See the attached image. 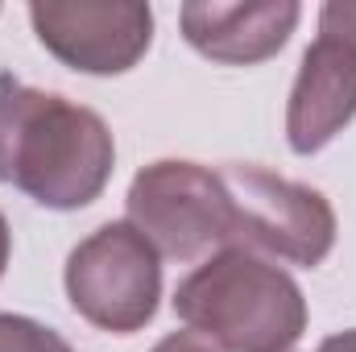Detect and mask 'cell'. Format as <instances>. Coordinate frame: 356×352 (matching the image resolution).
Wrapping results in <instances>:
<instances>
[{
	"label": "cell",
	"instance_id": "6da1fadb",
	"mask_svg": "<svg viewBox=\"0 0 356 352\" xmlns=\"http://www.w3.org/2000/svg\"><path fill=\"white\" fill-rule=\"evenodd\" d=\"M116 170V141L99 112L0 75V182L50 211L95 203Z\"/></svg>",
	"mask_w": 356,
	"mask_h": 352
},
{
	"label": "cell",
	"instance_id": "7a4b0ae2",
	"mask_svg": "<svg viewBox=\"0 0 356 352\" xmlns=\"http://www.w3.org/2000/svg\"><path fill=\"white\" fill-rule=\"evenodd\" d=\"M175 315L220 352H290L307 332L302 286L241 245H224L178 282Z\"/></svg>",
	"mask_w": 356,
	"mask_h": 352
},
{
	"label": "cell",
	"instance_id": "3957f363",
	"mask_svg": "<svg viewBox=\"0 0 356 352\" xmlns=\"http://www.w3.org/2000/svg\"><path fill=\"white\" fill-rule=\"evenodd\" d=\"M129 224L158 249V257L195 262L207 249L236 241L232 195L220 170L162 158L141 166L124 195Z\"/></svg>",
	"mask_w": 356,
	"mask_h": 352
},
{
	"label": "cell",
	"instance_id": "277c9868",
	"mask_svg": "<svg viewBox=\"0 0 356 352\" xmlns=\"http://www.w3.org/2000/svg\"><path fill=\"white\" fill-rule=\"evenodd\" d=\"M63 286L91 328L133 336L158 315L162 257L129 220H112L71 249Z\"/></svg>",
	"mask_w": 356,
	"mask_h": 352
},
{
	"label": "cell",
	"instance_id": "5b68a950",
	"mask_svg": "<svg viewBox=\"0 0 356 352\" xmlns=\"http://www.w3.org/2000/svg\"><path fill=\"white\" fill-rule=\"evenodd\" d=\"M220 175L236 216L232 245L302 269H315L336 249V207L323 191L273 175L266 166H224Z\"/></svg>",
	"mask_w": 356,
	"mask_h": 352
},
{
	"label": "cell",
	"instance_id": "8992f818",
	"mask_svg": "<svg viewBox=\"0 0 356 352\" xmlns=\"http://www.w3.org/2000/svg\"><path fill=\"white\" fill-rule=\"evenodd\" d=\"M38 42L71 71L124 75L154 42V8L137 0H33Z\"/></svg>",
	"mask_w": 356,
	"mask_h": 352
},
{
	"label": "cell",
	"instance_id": "52a82bcc",
	"mask_svg": "<svg viewBox=\"0 0 356 352\" xmlns=\"http://www.w3.org/2000/svg\"><path fill=\"white\" fill-rule=\"evenodd\" d=\"M356 116V50L344 38L319 33L298 63L286 99V145L298 158L332 145Z\"/></svg>",
	"mask_w": 356,
	"mask_h": 352
},
{
	"label": "cell",
	"instance_id": "ba28073f",
	"mask_svg": "<svg viewBox=\"0 0 356 352\" xmlns=\"http://www.w3.org/2000/svg\"><path fill=\"white\" fill-rule=\"evenodd\" d=\"M302 8L294 0H191L178 8L182 38L211 63L253 67L273 58L298 29Z\"/></svg>",
	"mask_w": 356,
	"mask_h": 352
},
{
	"label": "cell",
	"instance_id": "9c48e42d",
	"mask_svg": "<svg viewBox=\"0 0 356 352\" xmlns=\"http://www.w3.org/2000/svg\"><path fill=\"white\" fill-rule=\"evenodd\" d=\"M0 352H75V349L54 328H46L29 315L0 311Z\"/></svg>",
	"mask_w": 356,
	"mask_h": 352
},
{
	"label": "cell",
	"instance_id": "30bf717a",
	"mask_svg": "<svg viewBox=\"0 0 356 352\" xmlns=\"http://www.w3.org/2000/svg\"><path fill=\"white\" fill-rule=\"evenodd\" d=\"M319 33L344 38L356 50V0H327L319 8Z\"/></svg>",
	"mask_w": 356,
	"mask_h": 352
},
{
	"label": "cell",
	"instance_id": "8fae6325",
	"mask_svg": "<svg viewBox=\"0 0 356 352\" xmlns=\"http://www.w3.org/2000/svg\"><path fill=\"white\" fill-rule=\"evenodd\" d=\"M149 352H220L211 340H203L199 332H170L166 340H158Z\"/></svg>",
	"mask_w": 356,
	"mask_h": 352
},
{
	"label": "cell",
	"instance_id": "7c38bea8",
	"mask_svg": "<svg viewBox=\"0 0 356 352\" xmlns=\"http://www.w3.org/2000/svg\"><path fill=\"white\" fill-rule=\"evenodd\" d=\"M315 352H356V328H348V332H336V336H327L323 344Z\"/></svg>",
	"mask_w": 356,
	"mask_h": 352
},
{
	"label": "cell",
	"instance_id": "4fadbf2b",
	"mask_svg": "<svg viewBox=\"0 0 356 352\" xmlns=\"http://www.w3.org/2000/svg\"><path fill=\"white\" fill-rule=\"evenodd\" d=\"M8 257H13V228H8V220H4V211H0V278H4V269H8Z\"/></svg>",
	"mask_w": 356,
	"mask_h": 352
}]
</instances>
